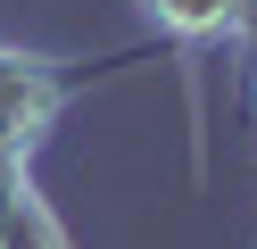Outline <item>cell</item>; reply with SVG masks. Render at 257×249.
<instances>
[{"label": "cell", "mask_w": 257, "mask_h": 249, "mask_svg": "<svg viewBox=\"0 0 257 249\" xmlns=\"http://www.w3.org/2000/svg\"><path fill=\"white\" fill-rule=\"evenodd\" d=\"M75 83H83V66L0 50V158H34V149H42V133L67 116Z\"/></svg>", "instance_id": "obj_1"}, {"label": "cell", "mask_w": 257, "mask_h": 249, "mask_svg": "<svg viewBox=\"0 0 257 249\" xmlns=\"http://www.w3.org/2000/svg\"><path fill=\"white\" fill-rule=\"evenodd\" d=\"M0 249H75V241H67V224L42 208L34 183H17V191H9V208H0Z\"/></svg>", "instance_id": "obj_3"}, {"label": "cell", "mask_w": 257, "mask_h": 249, "mask_svg": "<svg viewBox=\"0 0 257 249\" xmlns=\"http://www.w3.org/2000/svg\"><path fill=\"white\" fill-rule=\"evenodd\" d=\"M141 9H150V25H158V33H174L183 50H199V42H224V33H240L249 0H141Z\"/></svg>", "instance_id": "obj_2"}]
</instances>
